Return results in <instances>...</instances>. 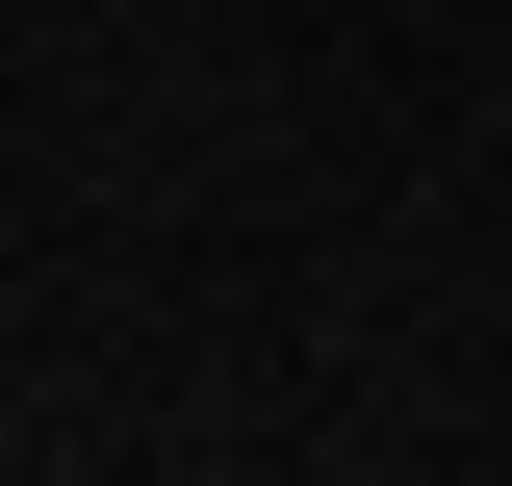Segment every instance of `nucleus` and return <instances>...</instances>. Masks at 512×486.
I'll return each mask as SVG.
<instances>
[]
</instances>
